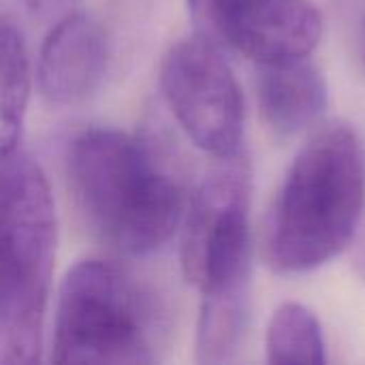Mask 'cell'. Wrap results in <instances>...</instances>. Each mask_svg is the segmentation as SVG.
I'll list each match as a JSON object with an SVG mask.
<instances>
[{"mask_svg":"<svg viewBox=\"0 0 365 365\" xmlns=\"http://www.w3.org/2000/svg\"><path fill=\"white\" fill-rule=\"evenodd\" d=\"M365 210V152L349 124L317 130L293 158L265 218L263 257L276 274H306L355 242Z\"/></svg>","mask_w":365,"mask_h":365,"instance_id":"cell-1","label":"cell"},{"mask_svg":"<svg viewBox=\"0 0 365 365\" xmlns=\"http://www.w3.org/2000/svg\"><path fill=\"white\" fill-rule=\"evenodd\" d=\"M77 207L90 229L124 255H150L180 229L186 212L182 186L148 139L88 128L66 150Z\"/></svg>","mask_w":365,"mask_h":365,"instance_id":"cell-2","label":"cell"},{"mask_svg":"<svg viewBox=\"0 0 365 365\" xmlns=\"http://www.w3.org/2000/svg\"><path fill=\"white\" fill-rule=\"evenodd\" d=\"M0 212V361L30 365L43 357L58 218L47 178L21 143L2 152Z\"/></svg>","mask_w":365,"mask_h":365,"instance_id":"cell-3","label":"cell"},{"mask_svg":"<svg viewBox=\"0 0 365 365\" xmlns=\"http://www.w3.org/2000/svg\"><path fill=\"white\" fill-rule=\"evenodd\" d=\"M165 334L160 302L128 269L86 259L62 278L51 336L53 364H154Z\"/></svg>","mask_w":365,"mask_h":365,"instance_id":"cell-4","label":"cell"},{"mask_svg":"<svg viewBox=\"0 0 365 365\" xmlns=\"http://www.w3.org/2000/svg\"><path fill=\"white\" fill-rule=\"evenodd\" d=\"M250 199L252 169L240 150L216 158L186 203L180 263L201 295L250 280Z\"/></svg>","mask_w":365,"mask_h":365,"instance_id":"cell-5","label":"cell"},{"mask_svg":"<svg viewBox=\"0 0 365 365\" xmlns=\"http://www.w3.org/2000/svg\"><path fill=\"white\" fill-rule=\"evenodd\" d=\"M160 88L178 124L199 150L214 158L242 150L244 94L218 43L199 32L175 41L160 62Z\"/></svg>","mask_w":365,"mask_h":365,"instance_id":"cell-6","label":"cell"},{"mask_svg":"<svg viewBox=\"0 0 365 365\" xmlns=\"http://www.w3.org/2000/svg\"><path fill=\"white\" fill-rule=\"evenodd\" d=\"M107 68V41L98 21L81 11L62 15L43 41L36 81L53 105H79L90 98Z\"/></svg>","mask_w":365,"mask_h":365,"instance_id":"cell-7","label":"cell"},{"mask_svg":"<svg viewBox=\"0 0 365 365\" xmlns=\"http://www.w3.org/2000/svg\"><path fill=\"white\" fill-rule=\"evenodd\" d=\"M323 36V17L310 0H244L229 47L257 64L310 58Z\"/></svg>","mask_w":365,"mask_h":365,"instance_id":"cell-8","label":"cell"},{"mask_svg":"<svg viewBox=\"0 0 365 365\" xmlns=\"http://www.w3.org/2000/svg\"><path fill=\"white\" fill-rule=\"evenodd\" d=\"M259 109L278 137H293L321 120L327 107V81L310 58L259 64Z\"/></svg>","mask_w":365,"mask_h":365,"instance_id":"cell-9","label":"cell"},{"mask_svg":"<svg viewBox=\"0 0 365 365\" xmlns=\"http://www.w3.org/2000/svg\"><path fill=\"white\" fill-rule=\"evenodd\" d=\"M250 321V280L201 295L195 336L199 364H229L237 357Z\"/></svg>","mask_w":365,"mask_h":365,"instance_id":"cell-10","label":"cell"},{"mask_svg":"<svg viewBox=\"0 0 365 365\" xmlns=\"http://www.w3.org/2000/svg\"><path fill=\"white\" fill-rule=\"evenodd\" d=\"M0 150L21 143V130L30 98V60L19 26L4 13L0 28Z\"/></svg>","mask_w":365,"mask_h":365,"instance_id":"cell-11","label":"cell"},{"mask_svg":"<svg viewBox=\"0 0 365 365\" xmlns=\"http://www.w3.org/2000/svg\"><path fill=\"white\" fill-rule=\"evenodd\" d=\"M269 364H325L327 346L317 314L297 302H284L272 314L265 331Z\"/></svg>","mask_w":365,"mask_h":365,"instance_id":"cell-12","label":"cell"},{"mask_svg":"<svg viewBox=\"0 0 365 365\" xmlns=\"http://www.w3.org/2000/svg\"><path fill=\"white\" fill-rule=\"evenodd\" d=\"M197 32L218 45H229V36L244 0H186Z\"/></svg>","mask_w":365,"mask_h":365,"instance_id":"cell-13","label":"cell"},{"mask_svg":"<svg viewBox=\"0 0 365 365\" xmlns=\"http://www.w3.org/2000/svg\"><path fill=\"white\" fill-rule=\"evenodd\" d=\"M30 15L45 21H58L62 15L71 13L77 0H21Z\"/></svg>","mask_w":365,"mask_h":365,"instance_id":"cell-14","label":"cell"},{"mask_svg":"<svg viewBox=\"0 0 365 365\" xmlns=\"http://www.w3.org/2000/svg\"><path fill=\"white\" fill-rule=\"evenodd\" d=\"M353 263H355V269H357V274L364 278V282H365V233L361 235V240L357 242V246H355V252H353Z\"/></svg>","mask_w":365,"mask_h":365,"instance_id":"cell-15","label":"cell"},{"mask_svg":"<svg viewBox=\"0 0 365 365\" xmlns=\"http://www.w3.org/2000/svg\"><path fill=\"white\" fill-rule=\"evenodd\" d=\"M359 56H361V64L365 68V15L361 19V28H359Z\"/></svg>","mask_w":365,"mask_h":365,"instance_id":"cell-16","label":"cell"}]
</instances>
